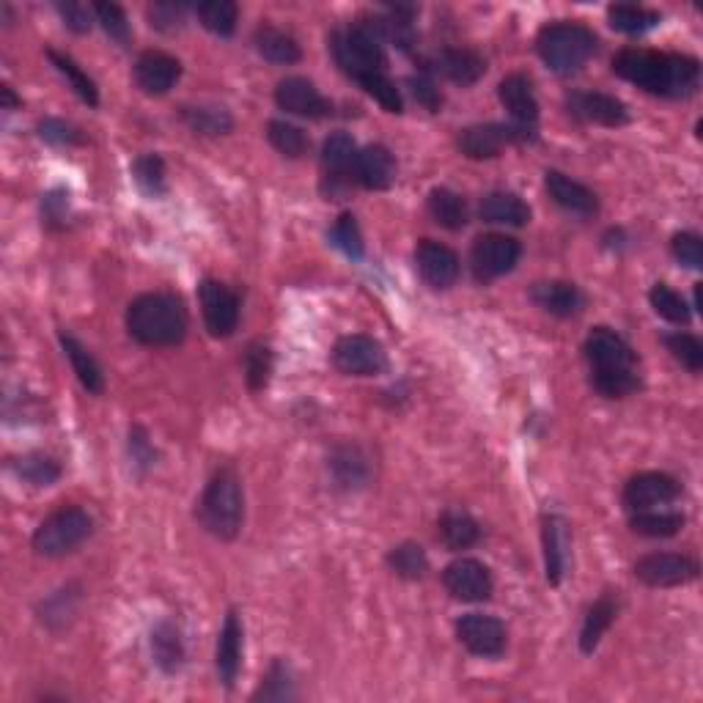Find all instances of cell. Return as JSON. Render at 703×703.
Returning <instances> with one entry per match:
<instances>
[{"instance_id": "obj_1", "label": "cell", "mask_w": 703, "mask_h": 703, "mask_svg": "<svg viewBox=\"0 0 703 703\" xmlns=\"http://www.w3.org/2000/svg\"><path fill=\"white\" fill-rule=\"evenodd\" d=\"M613 72L621 81L665 99H681L701 86V64L679 52H657L627 47L613 55Z\"/></svg>"}, {"instance_id": "obj_2", "label": "cell", "mask_w": 703, "mask_h": 703, "mask_svg": "<svg viewBox=\"0 0 703 703\" xmlns=\"http://www.w3.org/2000/svg\"><path fill=\"white\" fill-rule=\"evenodd\" d=\"M187 308L171 292H149L130 303L127 333L144 346H176L187 335Z\"/></svg>"}, {"instance_id": "obj_3", "label": "cell", "mask_w": 703, "mask_h": 703, "mask_svg": "<svg viewBox=\"0 0 703 703\" xmlns=\"http://www.w3.org/2000/svg\"><path fill=\"white\" fill-rule=\"evenodd\" d=\"M196 517L207 533H212L220 542H231L243 531L245 519V495L243 481H239L234 467H220L218 473L209 479L201 501L196 506Z\"/></svg>"}, {"instance_id": "obj_4", "label": "cell", "mask_w": 703, "mask_h": 703, "mask_svg": "<svg viewBox=\"0 0 703 703\" xmlns=\"http://www.w3.org/2000/svg\"><path fill=\"white\" fill-rule=\"evenodd\" d=\"M385 45L380 17H363L330 36L335 64L351 81H363L374 72H385Z\"/></svg>"}, {"instance_id": "obj_5", "label": "cell", "mask_w": 703, "mask_h": 703, "mask_svg": "<svg viewBox=\"0 0 703 703\" xmlns=\"http://www.w3.org/2000/svg\"><path fill=\"white\" fill-rule=\"evenodd\" d=\"M596 47H600V39H596L594 30L585 28L582 23H569V20L544 25L536 36L539 58L558 75L580 72L591 61Z\"/></svg>"}, {"instance_id": "obj_6", "label": "cell", "mask_w": 703, "mask_h": 703, "mask_svg": "<svg viewBox=\"0 0 703 703\" xmlns=\"http://www.w3.org/2000/svg\"><path fill=\"white\" fill-rule=\"evenodd\" d=\"M94 533V519L86 508L81 506H64L52 511L45 522L36 528L34 553L41 558H64V555L75 553L83 542Z\"/></svg>"}, {"instance_id": "obj_7", "label": "cell", "mask_w": 703, "mask_h": 703, "mask_svg": "<svg viewBox=\"0 0 703 703\" xmlns=\"http://www.w3.org/2000/svg\"><path fill=\"white\" fill-rule=\"evenodd\" d=\"M536 138V130H525L517 127V124H473V127H465L456 138V146L465 157L470 160H492V157H501V151L506 146L525 144V140Z\"/></svg>"}, {"instance_id": "obj_8", "label": "cell", "mask_w": 703, "mask_h": 703, "mask_svg": "<svg viewBox=\"0 0 703 703\" xmlns=\"http://www.w3.org/2000/svg\"><path fill=\"white\" fill-rule=\"evenodd\" d=\"M333 366L349 377H377L387 369L385 346L363 333L344 335L333 346Z\"/></svg>"}, {"instance_id": "obj_9", "label": "cell", "mask_w": 703, "mask_h": 703, "mask_svg": "<svg viewBox=\"0 0 703 703\" xmlns=\"http://www.w3.org/2000/svg\"><path fill=\"white\" fill-rule=\"evenodd\" d=\"M198 300H201V317L212 338H229L239 324V295L223 281L207 278L198 286Z\"/></svg>"}, {"instance_id": "obj_10", "label": "cell", "mask_w": 703, "mask_h": 703, "mask_svg": "<svg viewBox=\"0 0 703 703\" xmlns=\"http://www.w3.org/2000/svg\"><path fill=\"white\" fill-rule=\"evenodd\" d=\"M519 256H522L519 239L508 237V234H484L476 239L473 254H470L476 281L490 283L508 275L519 264Z\"/></svg>"}, {"instance_id": "obj_11", "label": "cell", "mask_w": 703, "mask_h": 703, "mask_svg": "<svg viewBox=\"0 0 703 703\" xmlns=\"http://www.w3.org/2000/svg\"><path fill=\"white\" fill-rule=\"evenodd\" d=\"M701 566L684 553H652L634 564V577L649 589H676L698 580Z\"/></svg>"}, {"instance_id": "obj_12", "label": "cell", "mask_w": 703, "mask_h": 703, "mask_svg": "<svg viewBox=\"0 0 703 703\" xmlns=\"http://www.w3.org/2000/svg\"><path fill=\"white\" fill-rule=\"evenodd\" d=\"M456 640L476 657L495 659L506 652L508 632L501 618L484 613H467L456 621Z\"/></svg>"}, {"instance_id": "obj_13", "label": "cell", "mask_w": 703, "mask_h": 703, "mask_svg": "<svg viewBox=\"0 0 703 703\" xmlns=\"http://www.w3.org/2000/svg\"><path fill=\"white\" fill-rule=\"evenodd\" d=\"M443 585L456 602H486L495 591V580H492L490 566L481 564L476 558H456L445 566Z\"/></svg>"}, {"instance_id": "obj_14", "label": "cell", "mask_w": 703, "mask_h": 703, "mask_svg": "<svg viewBox=\"0 0 703 703\" xmlns=\"http://www.w3.org/2000/svg\"><path fill=\"white\" fill-rule=\"evenodd\" d=\"M582 355L589 360L591 371H634L638 355L624 335L610 328H594L582 344Z\"/></svg>"}, {"instance_id": "obj_15", "label": "cell", "mask_w": 703, "mask_h": 703, "mask_svg": "<svg viewBox=\"0 0 703 703\" xmlns=\"http://www.w3.org/2000/svg\"><path fill=\"white\" fill-rule=\"evenodd\" d=\"M681 495V484L668 473H657V470H646L627 481L624 486V506L629 511H649V508L668 506Z\"/></svg>"}, {"instance_id": "obj_16", "label": "cell", "mask_w": 703, "mask_h": 703, "mask_svg": "<svg viewBox=\"0 0 703 703\" xmlns=\"http://www.w3.org/2000/svg\"><path fill=\"white\" fill-rule=\"evenodd\" d=\"M566 110L580 122L600 127H624L629 122V108L618 97L605 91H575L566 97Z\"/></svg>"}, {"instance_id": "obj_17", "label": "cell", "mask_w": 703, "mask_h": 703, "mask_svg": "<svg viewBox=\"0 0 703 703\" xmlns=\"http://www.w3.org/2000/svg\"><path fill=\"white\" fill-rule=\"evenodd\" d=\"M133 75L140 91L149 94V97H162V94H168L180 83L182 64L180 58L168 55V52L146 50L140 52L138 61H135Z\"/></svg>"}, {"instance_id": "obj_18", "label": "cell", "mask_w": 703, "mask_h": 703, "mask_svg": "<svg viewBox=\"0 0 703 703\" xmlns=\"http://www.w3.org/2000/svg\"><path fill=\"white\" fill-rule=\"evenodd\" d=\"M275 102L281 110L300 115V119H328L333 113V104L306 77H286V81L278 83Z\"/></svg>"}, {"instance_id": "obj_19", "label": "cell", "mask_w": 703, "mask_h": 703, "mask_svg": "<svg viewBox=\"0 0 703 703\" xmlns=\"http://www.w3.org/2000/svg\"><path fill=\"white\" fill-rule=\"evenodd\" d=\"M497 99L511 115V124L525 130H536L539 122V99L533 91V81L522 72L506 75L497 86Z\"/></svg>"}, {"instance_id": "obj_20", "label": "cell", "mask_w": 703, "mask_h": 703, "mask_svg": "<svg viewBox=\"0 0 703 703\" xmlns=\"http://www.w3.org/2000/svg\"><path fill=\"white\" fill-rule=\"evenodd\" d=\"M355 157H358V144L346 133H335L324 140L322 146V171L324 180L330 182V196H341L346 182L355 180Z\"/></svg>"}, {"instance_id": "obj_21", "label": "cell", "mask_w": 703, "mask_h": 703, "mask_svg": "<svg viewBox=\"0 0 703 703\" xmlns=\"http://www.w3.org/2000/svg\"><path fill=\"white\" fill-rule=\"evenodd\" d=\"M544 187H547L550 198H553L564 212L575 214V218H594V214L600 212V198H596V193L582 185V182L566 176L564 171L544 173Z\"/></svg>"}, {"instance_id": "obj_22", "label": "cell", "mask_w": 703, "mask_h": 703, "mask_svg": "<svg viewBox=\"0 0 703 703\" xmlns=\"http://www.w3.org/2000/svg\"><path fill=\"white\" fill-rule=\"evenodd\" d=\"M416 264L423 281L432 288H451L461 270L459 256H456L448 245H440L434 243V239H423V243L418 245Z\"/></svg>"}, {"instance_id": "obj_23", "label": "cell", "mask_w": 703, "mask_h": 703, "mask_svg": "<svg viewBox=\"0 0 703 703\" xmlns=\"http://www.w3.org/2000/svg\"><path fill=\"white\" fill-rule=\"evenodd\" d=\"M243 638H245V629H243V621H239V616L234 610H229V616H225L223 621V629H220L218 634V649H214V668H218V676L220 681H223V687H234V681H237L239 676V668H243Z\"/></svg>"}, {"instance_id": "obj_24", "label": "cell", "mask_w": 703, "mask_h": 703, "mask_svg": "<svg viewBox=\"0 0 703 703\" xmlns=\"http://www.w3.org/2000/svg\"><path fill=\"white\" fill-rule=\"evenodd\" d=\"M355 182L366 190H387L396 182V157L382 144H371L358 149L355 157Z\"/></svg>"}, {"instance_id": "obj_25", "label": "cell", "mask_w": 703, "mask_h": 703, "mask_svg": "<svg viewBox=\"0 0 703 703\" xmlns=\"http://www.w3.org/2000/svg\"><path fill=\"white\" fill-rule=\"evenodd\" d=\"M542 544H544V571H547L550 585H560L569 564V525L558 514H544L542 522Z\"/></svg>"}, {"instance_id": "obj_26", "label": "cell", "mask_w": 703, "mask_h": 703, "mask_svg": "<svg viewBox=\"0 0 703 703\" xmlns=\"http://www.w3.org/2000/svg\"><path fill=\"white\" fill-rule=\"evenodd\" d=\"M531 300L542 308L544 313L558 319L577 317L585 306V297H582L580 286L569 281H542L531 286Z\"/></svg>"}, {"instance_id": "obj_27", "label": "cell", "mask_w": 703, "mask_h": 703, "mask_svg": "<svg viewBox=\"0 0 703 703\" xmlns=\"http://www.w3.org/2000/svg\"><path fill=\"white\" fill-rule=\"evenodd\" d=\"M328 470L341 490H360L371 479V461L360 445H335L330 451Z\"/></svg>"}, {"instance_id": "obj_28", "label": "cell", "mask_w": 703, "mask_h": 703, "mask_svg": "<svg viewBox=\"0 0 703 703\" xmlns=\"http://www.w3.org/2000/svg\"><path fill=\"white\" fill-rule=\"evenodd\" d=\"M434 72L448 77L456 86H476L484 77L486 61L484 55H479L470 47H445L434 58Z\"/></svg>"}, {"instance_id": "obj_29", "label": "cell", "mask_w": 703, "mask_h": 703, "mask_svg": "<svg viewBox=\"0 0 703 703\" xmlns=\"http://www.w3.org/2000/svg\"><path fill=\"white\" fill-rule=\"evenodd\" d=\"M479 214L484 223L490 225H511V229H519V225L531 223V207L517 196V193L506 190H492L481 198Z\"/></svg>"}, {"instance_id": "obj_30", "label": "cell", "mask_w": 703, "mask_h": 703, "mask_svg": "<svg viewBox=\"0 0 703 703\" xmlns=\"http://www.w3.org/2000/svg\"><path fill=\"white\" fill-rule=\"evenodd\" d=\"M618 616V594L616 591H605L594 605L589 607L585 618H582V629H580V652L582 654H594L596 646L602 643L607 629L613 627Z\"/></svg>"}, {"instance_id": "obj_31", "label": "cell", "mask_w": 703, "mask_h": 703, "mask_svg": "<svg viewBox=\"0 0 703 703\" xmlns=\"http://www.w3.org/2000/svg\"><path fill=\"white\" fill-rule=\"evenodd\" d=\"M254 45H256V52H259L264 61H270V64H278V66H292L303 58V50L300 45H297L295 36L275 28V25H259L254 34Z\"/></svg>"}, {"instance_id": "obj_32", "label": "cell", "mask_w": 703, "mask_h": 703, "mask_svg": "<svg viewBox=\"0 0 703 703\" xmlns=\"http://www.w3.org/2000/svg\"><path fill=\"white\" fill-rule=\"evenodd\" d=\"M437 536L445 547L459 553V550H470L473 544H479L481 525L476 522L473 514L461 511V508H448L437 519Z\"/></svg>"}, {"instance_id": "obj_33", "label": "cell", "mask_w": 703, "mask_h": 703, "mask_svg": "<svg viewBox=\"0 0 703 703\" xmlns=\"http://www.w3.org/2000/svg\"><path fill=\"white\" fill-rule=\"evenodd\" d=\"M151 654L162 674H180L185 665V640L176 624L162 621L151 632Z\"/></svg>"}, {"instance_id": "obj_34", "label": "cell", "mask_w": 703, "mask_h": 703, "mask_svg": "<svg viewBox=\"0 0 703 703\" xmlns=\"http://www.w3.org/2000/svg\"><path fill=\"white\" fill-rule=\"evenodd\" d=\"M58 341H61V349H64L66 360L72 363V371L77 374L81 385L86 387L88 393H102L104 377H102V369H99V363L94 360L91 351H88L86 346L75 338V335L66 333V330H61V333H58Z\"/></svg>"}, {"instance_id": "obj_35", "label": "cell", "mask_w": 703, "mask_h": 703, "mask_svg": "<svg viewBox=\"0 0 703 703\" xmlns=\"http://www.w3.org/2000/svg\"><path fill=\"white\" fill-rule=\"evenodd\" d=\"M429 218L445 231H461L470 220V212H467V201L459 196V193L448 190V187H434L427 198Z\"/></svg>"}, {"instance_id": "obj_36", "label": "cell", "mask_w": 703, "mask_h": 703, "mask_svg": "<svg viewBox=\"0 0 703 703\" xmlns=\"http://www.w3.org/2000/svg\"><path fill=\"white\" fill-rule=\"evenodd\" d=\"M182 122L198 135H209V138H218V135L231 133L234 127V119L225 108L220 104H185L182 108Z\"/></svg>"}, {"instance_id": "obj_37", "label": "cell", "mask_w": 703, "mask_h": 703, "mask_svg": "<svg viewBox=\"0 0 703 703\" xmlns=\"http://www.w3.org/2000/svg\"><path fill=\"white\" fill-rule=\"evenodd\" d=\"M659 14L652 12V9L634 7V3H616V7L607 9V23H610L613 30L627 36H640L646 30L657 28Z\"/></svg>"}, {"instance_id": "obj_38", "label": "cell", "mask_w": 703, "mask_h": 703, "mask_svg": "<svg viewBox=\"0 0 703 703\" xmlns=\"http://www.w3.org/2000/svg\"><path fill=\"white\" fill-rule=\"evenodd\" d=\"M632 531L646 539H670L684 528V514L679 511H634Z\"/></svg>"}, {"instance_id": "obj_39", "label": "cell", "mask_w": 703, "mask_h": 703, "mask_svg": "<svg viewBox=\"0 0 703 703\" xmlns=\"http://www.w3.org/2000/svg\"><path fill=\"white\" fill-rule=\"evenodd\" d=\"M47 58H50V64L58 70V75L66 77V83L72 86V91H75L86 104L97 108L99 104L97 83L88 77V72H83L81 66H77L75 58H70L66 52H58V50H47Z\"/></svg>"}, {"instance_id": "obj_40", "label": "cell", "mask_w": 703, "mask_h": 703, "mask_svg": "<svg viewBox=\"0 0 703 703\" xmlns=\"http://www.w3.org/2000/svg\"><path fill=\"white\" fill-rule=\"evenodd\" d=\"M387 566L402 580H423L429 571V555L421 544L402 542L387 553Z\"/></svg>"}, {"instance_id": "obj_41", "label": "cell", "mask_w": 703, "mask_h": 703, "mask_svg": "<svg viewBox=\"0 0 703 703\" xmlns=\"http://www.w3.org/2000/svg\"><path fill=\"white\" fill-rule=\"evenodd\" d=\"M649 303H652V308L657 311V317H663L665 322L681 324V328H687V324H690V319H692L690 303H687L684 297L676 292V288H670L668 283H654L652 292H649Z\"/></svg>"}, {"instance_id": "obj_42", "label": "cell", "mask_w": 703, "mask_h": 703, "mask_svg": "<svg viewBox=\"0 0 703 703\" xmlns=\"http://www.w3.org/2000/svg\"><path fill=\"white\" fill-rule=\"evenodd\" d=\"M196 14L203 28L214 36H231L237 30L239 7L237 3H231V0H207V3H198Z\"/></svg>"}, {"instance_id": "obj_43", "label": "cell", "mask_w": 703, "mask_h": 703, "mask_svg": "<svg viewBox=\"0 0 703 703\" xmlns=\"http://www.w3.org/2000/svg\"><path fill=\"white\" fill-rule=\"evenodd\" d=\"M267 140L272 144V149L281 151L288 160H300V157L308 155V149H311L308 135L303 133L300 127H295V124L283 122V119H272V122L267 124Z\"/></svg>"}, {"instance_id": "obj_44", "label": "cell", "mask_w": 703, "mask_h": 703, "mask_svg": "<svg viewBox=\"0 0 703 703\" xmlns=\"http://www.w3.org/2000/svg\"><path fill=\"white\" fill-rule=\"evenodd\" d=\"M591 387L605 398H627L640 391V374L634 371H591Z\"/></svg>"}, {"instance_id": "obj_45", "label": "cell", "mask_w": 703, "mask_h": 703, "mask_svg": "<svg viewBox=\"0 0 703 703\" xmlns=\"http://www.w3.org/2000/svg\"><path fill=\"white\" fill-rule=\"evenodd\" d=\"M272 349L267 344H261V341H254V344L245 349V382H248V387L254 393L264 391L267 382H270V374H272Z\"/></svg>"}, {"instance_id": "obj_46", "label": "cell", "mask_w": 703, "mask_h": 703, "mask_svg": "<svg viewBox=\"0 0 703 703\" xmlns=\"http://www.w3.org/2000/svg\"><path fill=\"white\" fill-rule=\"evenodd\" d=\"M17 476L30 486H52L61 479V465L47 454H25L17 459Z\"/></svg>"}, {"instance_id": "obj_47", "label": "cell", "mask_w": 703, "mask_h": 703, "mask_svg": "<svg viewBox=\"0 0 703 703\" xmlns=\"http://www.w3.org/2000/svg\"><path fill=\"white\" fill-rule=\"evenodd\" d=\"M330 243L335 245V248L341 250L344 256H349V259H363L366 248H363V234H360V225L358 220H355V214L344 212L338 220L333 223V229H330Z\"/></svg>"}, {"instance_id": "obj_48", "label": "cell", "mask_w": 703, "mask_h": 703, "mask_svg": "<svg viewBox=\"0 0 703 703\" xmlns=\"http://www.w3.org/2000/svg\"><path fill=\"white\" fill-rule=\"evenodd\" d=\"M295 687H292V674L281 659L270 665L267 676L261 679V687L254 692V701H292Z\"/></svg>"}, {"instance_id": "obj_49", "label": "cell", "mask_w": 703, "mask_h": 703, "mask_svg": "<svg viewBox=\"0 0 703 703\" xmlns=\"http://www.w3.org/2000/svg\"><path fill=\"white\" fill-rule=\"evenodd\" d=\"M665 346H668V351L674 355L676 360H679L681 366H684L687 371H692V374H698V371L703 369V344L698 335L692 333H670L665 335Z\"/></svg>"}, {"instance_id": "obj_50", "label": "cell", "mask_w": 703, "mask_h": 703, "mask_svg": "<svg viewBox=\"0 0 703 703\" xmlns=\"http://www.w3.org/2000/svg\"><path fill=\"white\" fill-rule=\"evenodd\" d=\"M135 182L146 196H162L165 193V162L160 155H140L133 165Z\"/></svg>"}, {"instance_id": "obj_51", "label": "cell", "mask_w": 703, "mask_h": 703, "mask_svg": "<svg viewBox=\"0 0 703 703\" xmlns=\"http://www.w3.org/2000/svg\"><path fill=\"white\" fill-rule=\"evenodd\" d=\"M358 83H360V88L369 94V97H374L377 102L387 110V113H402L404 110L402 94H398L396 83L387 77V72H374V75L363 77V81H358Z\"/></svg>"}, {"instance_id": "obj_52", "label": "cell", "mask_w": 703, "mask_h": 703, "mask_svg": "<svg viewBox=\"0 0 703 703\" xmlns=\"http://www.w3.org/2000/svg\"><path fill=\"white\" fill-rule=\"evenodd\" d=\"M187 7L185 3H176V0H157L146 9V17H149L151 28L162 30V34H173L185 25Z\"/></svg>"}, {"instance_id": "obj_53", "label": "cell", "mask_w": 703, "mask_h": 703, "mask_svg": "<svg viewBox=\"0 0 703 703\" xmlns=\"http://www.w3.org/2000/svg\"><path fill=\"white\" fill-rule=\"evenodd\" d=\"M94 17H97V23L102 25L110 39L119 41V45H127L133 34H130L127 14L119 3H94Z\"/></svg>"}, {"instance_id": "obj_54", "label": "cell", "mask_w": 703, "mask_h": 703, "mask_svg": "<svg viewBox=\"0 0 703 703\" xmlns=\"http://www.w3.org/2000/svg\"><path fill=\"white\" fill-rule=\"evenodd\" d=\"M36 133L50 146H66V149H70V146L86 144V135H83L75 124L64 122V119H41Z\"/></svg>"}, {"instance_id": "obj_55", "label": "cell", "mask_w": 703, "mask_h": 703, "mask_svg": "<svg viewBox=\"0 0 703 703\" xmlns=\"http://www.w3.org/2000/svg\"><path fill=\"white\" fill-rule=\"evenodd\" d=\"M670 250H674V259L679 264H684L687 270H701L703 267V239L692 231H681L676 234L674 243H670Z\"/></svg>"}, {"instance_id": "obj_56", "label": "cell", "mask_w": 703, "mask_h": 703, "mask_svg": "<svg viewBox=\"0 0 703 703\" xmlns=\"http://www.w3.org/2000/svg\"><path fill=\"white\" fill-rule=\"evenodd\" d=\"M55 12L61 14V20H64V25L70 30H75V34H88L91 30V12L94 9L83 7V3H77V0H58L55 3Z\"/></svg>"}, {"instance_id": "obj_57", "label": "cell", "mask_w": 703, "mask_h": 703, "mask_svg": "<svg viewBox=\"0 0 703 703\" xmlns=\"http://www.w3.org/2000/svg\"><path fill=\"white\" fill-rule=\"evenodd\" d=\"M409 91H412V97L418 99V104H423L427 110H432V113H437L440 108H443V94H440L437 83L432 81V75H412L409 77Z\"/></svg>"}, {"instance_id": "obj_58", "label": "cell", "mask_w": 703, "mask_h": 703, "mask_svg": "<svg viewBox=\"0 0 703 703\" xmlns=\"http://www.w3.org/2000/svg\"><path fill=\"white\" fill-rule=\"evenodd\" d=\"M130 456H133L135 465L140 467V473H146L149 467H155L157 451H155V445L149 443V437H146V432L140 427L130 429Z\"/></svg>"}, {"instance_id": "obj_59", "label": "cell", "mask_w": 703, "mask_h": 703, "mask_svg": "<svg viewBox=\"0 0 703 703\" xmlns=\"http://www.w3.org/2000/svg\"><path fill=\"white\" fill-rule=\"evenodd\" d=\"M66 193L64 190H52L45 196V203H41V209H45V220L47 223H58V220L66 218V209H70V201H66Z\"/></svg>"}, {"instance_id": "obj_60", "label": "cell", "mask_w": 703, "mask_h": 703, "mask_svg": "<svg viewBox=\"0 0 703 703\" xmlns=\"http://www.w3.org/2000/svg\"><path fill=\"white\" fill-rule=\"evenodd\" d=\"M0 94H3V108H7V110L17 108V104H20V99H17V97H14L12 86H3V88H0Z\"/></svg>"}]
</instances>
